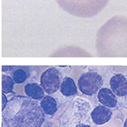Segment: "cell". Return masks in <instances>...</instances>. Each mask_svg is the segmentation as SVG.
<instances>
[{"label": "cell", "instance_id": "cell-1", "mask_svg": "<svg viewBox=\"0 0 127 127\" xmlns=\"http://www.w3.org/2000/svg\"><path fill=\"white\" fill-rule=\"evenodd\" d=\"M5 127H40L45 120L40 103L26 96L15 95L2 110Z\"/></svg>", "mask_w": 127, "mask_h": 127}, {"label": "cell", "instance_id": "cell-2", "mask_svg": "<svg viewBox=\"0 0 127 127\" xmlns=\"http://www.w3.org/2000/svg\"><path fill=\"white\" fill-rule=\"evenodd\" d=\"M78 85L79 90L83 94L92 96L100 90L103 85V77L97 72L90 71L80 76Z\"/></svg>", "mask_w": 127, "mask_h": 127}, {"label": "cell", "instance_id": "cell-3", "mask_svg": "<svg viewBox=\"0 0 127 127\" xmlns=\"http://www.w3.org/2000/svg\"><path fill=\"white\" fill-rule=\"evenodd\" d=\"M62 74L56 67H50L43 72L40 77V87L43 90L49 94L57 92L61 85Z\"/></svg>", "mask_w": 127, "mask_h": 127}, {"label": "cell", "instance_id": "cell-4", "mask_svg": "<svg viewBox=\"0 0 127 127\" xmlns=\"http://www.w3.org/2000/svg\"><path fill=\"white\" fill-rule=\"evenodd\" d=\"M2 72L9 74L10 77L13 79L14 82L20 84L26 81L28 78L29 67L25 66H2Z\"/></svg>", "mask_w": 127, "mask_h": 127}, {"label": "cell", "instance_id": "cell-5", "mask_svg": "<svg viewBox=\"0 0 127 127\" xmlns=\"http://www.w3.org/2000/svg\"><path fill=\"white\" fill-rule=\"evenodd\" d=\"M110 90L117 97H127V79L123 74H114L110 80Z\"/></svg>", "mask_w": 127, "mask_h": 127}, {"label": "cell", "instance_id": "cell-6", "mask_svg": "<svg viewBox=\"0 0 127 127\" xmlns=\"http://www.w3.org/2000/svg\"><path fill=\"white\" fill-rule=\"evenodd\" d=\"M91 120L96 125L107 123L112 117V112L107 107L99 105L95 107L91 114Z\"/></svg>", "mask_w": 127, "mask_h": 127}, {"label": "cell", "instance_id": "cell-7", "mask_svg": "<svg viewBox=\"0 0 127 127\" xmlns=\"http://www.w3.org/2000/svg\"><path fill=\"white\" fill-rule=\"evenodd\" d=\"M97 99L103 106L113 108L117 104V98L109 88H102L98 91Z\"/></svg>", "mask_w": 127, "mask_h": 127}, {"label": "cell", "instance_id": "cell-8", "mask_svg": "<svg viewBox=\"0 0 127 127\" xmlns=\"http://www.w3.org/2000/svg\"><path fill=\"white\" fill-rule=\"evenodd\" d=\"M25 93L27 97L35 100H41L45 97L44 91L37 83L27 84L25 86Z\"/></svg>", "mask_w": 127, "mask_h": 127}, {"label": "cell", "instance_id": "cell-9", "mask_svg": "<svg viewBox=\"0 0 127 127\" xmlns=\"http://www.w3.org/2000/svg\"><path fill=\"white\" fill-rule=\"evenodd\" d=\"M40 105L45 115L53 116L57 111L56 100L51 96H45L40 100Z\"/></svg>", "mask_w": 127, "mask_h": 127}, {"label": "cell", "instance_id": "cell-10", "mask_svg": "<svg viewBox=\"0 0 127 127\" xmlns=\"http://www.w3.org/2000/svg\"><path fill=\"white\" fill-rule=\"evenodd\" d=\"M60 90L65 97H72L77 94V87L74 80L71 77H65L61 83Z\"/></svg>", "mask_w": 127, "mask_h": 127}, {"label": "cell", "instance_id": "cell-11", "mask_svg": "<svg viewBox=\"0 0 127 127\" xmlns=\"http://www.w3.org/2000/svg\"><path fill=\"white\" fill-rule=\"evenodd\" d=\"M15 83L13 79L8 74H2V91L5 94H10L13 91Z\"/></svg>", "mask_w": 127, "mask_h": 127}, {"label": "cell", "instance_id": "cell-12", "mask_svg": "<svg viewBox=\"0 0 127 127\" xmlns=\"http://www.w3.org/2000/svg\"><path fill=\"white\" fill-rule=\"evenodd\" d=\"M2 110H3L5 109L6 104H7L8 101V98L6 97L5 94H3V93H2Z\"/></svg>", "mask_w": 127, "mask_h": 127}, {"label": "cell", "instance_id": "cell-13", "mask_svg": "<svg viewBox=\"0 0 127 127\" xmlns=\"http://www.w3.org/2000/svg\"><path fill=\"white\" fill-rule=\"evenodd\" d=\"M75 127H91L88 125H85V124H78L77 126H75Z\"/></svg>", "mask_w": 127, "mask_h": 127}, {"label": "cell", "instance_id": "cell-14", "mask_svg": "<svg viewBox=\"0 0 127 127\" xmlns=\"http://www.w3.org/2000/svg\"><path fill=\"white\" fill-rule=\"evenodd\" d=\"M123 127H127V117H126V121H125V123H124Z\"/></svg>", "mask_w": 127, "mask_h": 127}, {"label": "cell", "instance_id": "cell-15", "mask_svg": "<svg viewBox=\"0 0 127 127\" xmlns=\"http://www.w3.org/2000/svg\"><path fill=\"white\" fill-rule=\"evenodd\" d=\"M126 79H127V74H126Z\"/></svg>", "mask_w": 127, "mask_h": 127}]
</instances>
